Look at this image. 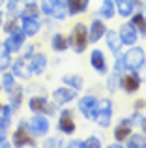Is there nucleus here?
Returning a JSON list of instances; mask_svg holds the SVG:
<instances>
[{
    "mask_svg": "<svg viewBox=\"0 0 146 148\" xmlns=\"http://www.w3.org/2000/svg\"><path fill=\"white\" fill-rule=\"evenodd\" d=\"M70 45L73 47L77 54H81L88 45V30L83 23H77L73 26V32H71V38H70Z\"/></svg>",
    "mask_w": 146,
    "mask_h": 148,
    "instance_id": "1",
    "label": "nucleus"
},
{
    "mask_svg": "<svg viewBox=\"0 0 146 148\" xmlns=\"http://www.w3.org/2000/svg\"><path fill=\"white\" fill-rule=\"evenodd\" d=\"M40 10L47 17L58 19V21L66 19V4H64V0H41Z\"/></svg>",
    "mask_w": 146,
    "mask_h": 148,
    "instance_id": "2",
    "label": "nucleus"
},
{
    "mask_svg": "<svg viewBox=\"0 0 146 148\" xmlns=\"http://www.w3.org/2000/svg\"><path fill=\"white\" fill-rule=\"evenodd\" d=\"M111 118H113V103L109 99H98V109L92 120H96L99 127H109Z\"/></svg>",
    "mask_w": 146,
    "mask_h": 148,
    "instance_id": "3",
    "label": "nucleus"
},
{
    "mask_svg": "<svg viewBox=\"0 0 146 148\" xmlns=\"http://www.w3.org/2000/svg\"><path fill=\"white\" fill-rule=\"evenodd\" d=\"M122 60H124V68L126 69L137 71V69H141L143 64H144V51L141 47H133L131 45V49L122 56Z\"/></svg>",
    "mask_w": 146,
    "mask_h": 148,
    "instance_id": "4",
    "label": "nucleus"
},
{
    "mask_svg": "<svg viewBox=\"0 0 146 148\" xmlns=\"http://www.w3.org/2000/svg\"><path fill=\"white\" fill-rule=\"evenodd\" d=\"M28 131L34 135V137H45V135L49 133V127H51V124H49L47 116L40 114V112H36V114L30 118L28 122Z\"/></svg>",
    "mask_w": 146,
    "mask_h": 148,
    "instance_id": "5",
    "label": "nucleus"
},
{
    "mask_svg": "<svg viewBox=\"0 0 146 148\" xmlns=\"http://www.w3.org/2000/svg\"><path fill=\"white\" fill-rule=\"evenodd\" d=\"M32 51H34V49H28V53H26L25 56L13 62L11 73H13L15 77H21V79H28V77L32 75V69H30V60H32V56H34Z\"/></svg>",
    "mask_w": 146,
    "mask_h": 148,
    "instance_id": "6",
    "label": "nucleus"
},
{
    "mask_svg": "<svg viewBox=\"0 0 146 148\" xmlns=\"http://www.w3.org/2000/svg\"><path fill=\"white\" fill-rule=\"evenodd\" d=\"M25 40H26V34L23 32V28L21 30L15 28L13 32L4 40V49H6L8 53H19L21 47L25 45Z\"/></svg>",
    "mask_w": 146,
    "mask_h": 148,
    "instance_id": "7",
    "label": "nucleus"
},
{
    "mask_svg": "<svg viewBox=\"0 0 146 148\" xmlns=\"http://www.w3.org/2000/svg\"><path fill=\"white\" fill-rule=\"evenodd\" d=\"M11 145L13 146H36V141H34L32 133L28 131L26 124H21V126L15 130L13 139H11Z\"/></svg>",
    "mask_w": 146,
    "mask_h": 148,
    "instance_id": "8",
    "label": "nucleus"
},
{
    "mask_svg": "<svg viewBox=\"0 0 146 148\" xmlns=\"http://www.w3.org/2000/svg\"><path fill=\"white\" fill-rule=\"evenodd\" d=\"M98 109V98L96 96H84L79 99V111L84 118H94V112Z\"/></svg>",
    "mask_w": 146,
    "mask_h": 148,
    "instance_id": "9",
    "label": "nucleus"
},
{
    "mask_svg": "<svg viewBox=\"0 0 146 148\" xmlns=\"http://www.w3.org/2000/svg\"><path fill=\"white\" fill-rule=\"evenodd\" d=\"M58 130H60V133H64V135H71L73 131H75V120H73V112L70 109H64V111L60 112Z\"/></svg>",
    "mask_w": 146,
    "mask_h": 148,
    "instance_id": "10",
    "label": "nucleus"
},
{
    "mask_svg": "<svg viewBox=\"0 0 146 148\" xmlns=\"http://www.w3.org/2000/svg\"><path fill=\"white\" fill-rule=\"evenodd\" d=\"M21 26H23V32H25L28 38H34L41 30L40 19L38 17H30V15H21Z\"/></svg>",
    "mask_w": 146,
    "mask_h": 148,
    "instance_id": "11",
    "label": "nucleus"
},
{
    "mask_svg": "<svg viewBox=\"0 0 146 148\" xmlns=\"http://www.w3.org/2000/svg\"><path fill=\"white\" fill-rule=\"evenodd\" d=\"M120 88H124L128 94L137 92L141 88V77H139V73L131 71V73H128V75L120 77Z\"/></svg>",
    "mask_w": 146,
    "mask_h": 148,
    "instance_id": "12",
    "label": "nucleus"
},
{
    "mask_svg": "<svg viewBox=\"0 0 146 148\" xmlns=\"http://www.w3.org/2000/svg\"><path fill=\"white\" fill-rule=\"evenodd\" d=\"M28 107L32 112H40V114H53V105L41 96H32L28 99Z\"/></svg>",
    "mask_w": 146,
    "mask_h": 148,
    "instance_id": "13",
    "label": "nucleus"
},
{
    "mask_svg": "<svg viewBox=\"0 0 146 148\" xmlns=\"http://www.w3.org/2000/svg\"><path fill=\"white\" fill-rule=\"evenodd\" d=\"M120 40L124 45H135V41L139 40V34H137L135 26L131 25V23H124V25L120 26Z\"/></svg>",
    "mask_w": 146,
    "mask_h": 148,
    "instance_id": "14",
    "label": "nucleus"
},
{
    "mask_svg": "<svg viewBox=\"0 0 146 148\" xmlns=\"http://www.w3.org/2000/svg\"><path fill=\"white\" fill-rule=\"evenodd\" d=\"M131 130H133L131 118H122L120 122H118V126L114 127V139H116L118 143H124L126 139L131 135Z\"/></svg>",
    "mask_w": 146,
    "mask_h": 148,
    "instance_id": "15",
    "label": "nucleus"
},
{
    "mask_svg": "<svg viewBox=\"0 0 146 148\" xmlns=\"http://www.w3.org/2000/svg\"><path fill=\"white\" fill-rule=\"evenodd\" d=\"M105 32H107L105 23H103V21H99V19H92L90 30H88V41H92V43L99 41L103 36H105Z\"/></svg>",
    "mask_w": 146,
    "mask_h": 148,
    "instance_id": "16",
    "label": "nucleus"
},
{
    "mask_svg": "<svg viewBox=\"0 0 146 148\" xmlns=\"http://www.w3.org/2000/svg\"><path fill=\"white\" fill-rule=\"evenodd\" d=\"M90 64L98 73H107V60H105L103 51H99V49L92 51L90 53Z\"/></svg>",
    "mask_w": 146,
    "mask_h": 148,
    "instance_id": "17",
    "label": "nucleus"
},
{
    "mask_svg": "<svg viewBox=\"0 0 146 148\" xmlns=\"http://www.w3.org/2000/svg\"><path fill=\"white\" fill-rule=\"evenodd\" d=\"M105 40H107V47L113 51V54H120L122 51V40H120V34L114 32V30H109V32H105Z\"/></svg>",
    "mask_w": 146,
    "mask_h": 148,
    "instance_id": "18",
    "label": "nucleus"
},
{
    "mask_svg": "<svg viewBox=\"0 0 146 148\" xmlns=\"http://www.w3.org/2000/svg\"><path fill=\"white\" fill-rule=\"evenodd\" d=\"M75 90H71V88H56L55 92H53V98L58 105H64V103H70V101L75 99Z\"/></svg>",
    "mask_w": 146,
    "mask_h": 148,
    "instance_id": "19",
    "label": "nucleus"
},
{
    "mask_svg": "<svg viewBox=\"0 0 146 148\" xmlns=\"http://www.w3.org/2000/svg\"><path fill=\"white\" fill-rule=\"evenodd\" d=\"M30 69L34 75H41L47 69V56L45 54H34L30 60Z\"/></svg>",
    "mask_w": 146,
    "mask_h": 148,
    "instance_id": "20",
    "label": "nucleus"
},
{
    "mask_svg": "<svg viewBox=\"0 0 146 148\" xmlns=\"http://www.w3.org/2000/svg\"><path fill=\"white\" fill-rule=\"evenodd\" d=\"M116 11L122 15V17H131L133 11H135V4L133 0H113Z\"/></svg>",
    "mask_w": 146,
    "mask_h": 148,
    "instance_id": "21",
    "label": "nucleus"
},
{
    "mask_svg": "<svg viewBox=\"0 0 146 148\" xmlns=\"http://www.w3.org/2000/svg\"><path fill=\"white\" fill-rule=\"evenodd\" d=\"M88 2H90V0H66L68 13H70V15L84 13V11H86V8H88Z\"/></svg>",
    "mask_w": 146,
    "mask_h": 148,
    "instance_id": "22",
    "label": "nucleus"
},
{
    "mask_svg": "<svg viewBox=\"0 0 146 148\" xmlns=\"http://www.w3.org/2000/svg\"><path fill=\"white\" fill-rule=\"evenodd\" d=\"M51 47L58 53H64L68 47H70V38H66L64 34H55L51 38Z\"/></svg>",
    "mask_w": 146,
    "mask_h": 148,
    "instance_id": "23",
    "label": "nucleus"
},
{
    "mask_svg": "<svg viewBox=\"0 0 146 148\" xmlns=\"http://www.w3.org/2000/svg\"><path fill=\"white\" fill-rule=\"evenodd\" d=\"M131 25L135 26L137 34H141V36H146V17L143 13H133L131 15Z\"/></svg>",
    "mask_w": 146,
    "mask_h": 148,
    "instance_id": "24",
    "label": "nucleus"
},
{
    "mask_svg": "<svg viewBox=\"0 0 146 148\" xmlns=\"http://www.w3.org/2000/svg\"><path fill=\"white\" fill-rule=\"evenodd\" d=\"M99 15H101L103 19H113L114 15H116V8H114L113 0H103L101 8H99Z\"/></svg>",
    "mask_w": 146,
    "mask_h": 148,
    "instance_id": "25",
    "label": "nucleus"
},
{
    "mask_svg": "<svg viewBox=\"0 0 146 148\" xmlns=\"http://www.w3.org/2000/svg\"><path fill=\"white\" fill-rule=\"evenodd\" d=\"M126 141H128V143H126L128 148H146V137H144V135H139V133L129 135Z\"/></svg>",
    "mask_w": 146,
    "mask_h": 148,
    "instance_id": "26",
    "label": "nucleus"
},
{
    "mask_svg": "<svg viewBox=\"0 0 146 148\" xmlns=\"http://www.w3.org/2000/svg\"><path fill=\"white\" fill-rule=\"evenodd\" d=\"M62 83H66L68 86L73 88V90H81V88H83V77H79V75H64Z\"/></svg>",
    "mask_w": 146,
    "mask_h": 148,
    "instance_id": "27",
    "label": "nucleus"
},
{
    "mask_svg": "<svg viewBox=\"0 0 146 148\" xmlns=\"http://www.w3.org/2000/svg\"><path fill=\"white\" fill-rule=\"evenodd\" d=\"M10 94H11V107H13V111L15 109H19L21 107V101H23V90L21 88H11L10 90Z\"/></svg>",
    "mask_w": 146,
    "mask_h": 148,
    "instance_id": "28",
    "label": "nucleus"
},
{
    "mask_svg": "<svg viewBox=\"0 0 146 148\" xmlns=\"http://www.w3.org/2000/svg\"><path fill=\"white\" fill-rule=\"evenodd\" d=\"M4 75H2V83H0V86H4V90L6 92H10L11 88L15 86V75L13 73H6V71H2Z\"/></svg>",
    "mask_w": 146,
    "mask_h": 148,
    "instance_id": "29",
    "label": "nucleus"
},
{
    "mask_svg": "<svg viewBox=\"0 0 146 148\" xmlns=\"http://www.w3.org/2000/svg\"><path fill=\"white\" fill-rule=\"evenodd\" d=\"M11 66V53H8L6 49L0 53V71H6Z\"/></svg>",
    "mask_w": 146,
    "mask_h": 148,
    "instance_id": "30",
    "label": "nucleus"
},
{
    "mask_svg": "<svg viewBox=\"0 0 146 148\" xmlns=\"http://www.w3.org/2000/svg\"><path fill=\"white\" fill-rule=\"evenodd\" d=\"M21 15H30V17H38V15H40V10H38L36 2H34V4H25V8H23Z\"/></svg>",
    "mask_w": 146,
    "mask_h": 148,
    "instance_id": "31",
    "label": "nucleus"
},
{
    "mask_svg": "<svg viewBox=\"0 0 146 148\" xmlns=\"http://www.w3.org/2000/svg\"><path fill=\"white\" fill-rule=\"evenodd\" d=\"M118 86H120V77H118V73L114 71L113 75L109 77V81H107V88H109V92H116Z\"/></svg>",
    "mask_w": 146,
    "mask_h": 148,
    "instance_id": "32",
    "label": "nucleus"
},
{
    "mask_svg": "<svg viewBox=\"0 0 146 148\" xmlns=\"http://www.w3.org/2000/svg\"><path fill=\"white\" fill-rule=\"evenodd\" d=\"M2 26H4V32H6V34H11V32H13L15 28H19V23L11 19V21H8L6 25H2Z\"/></svg>",
    "mask_w": 146,
    "mask_h": 148,
    "instance_id": "33",
    "label": "nucleus"
},
{
    "mask_svg": "<svg viewBox=\"0 0 146 148\" xmlns=\"http://www.w3.org/2000/svg\"><path fill=\"white\" fill-rule=\"evenodd\" d=\"M131 122H139V126L143 127V130H144V133H146V118H144V116H141L139 112H135V114L131 116Z\"/></svg>",
    "mask_w": 146,
    "mask_h": 148,
    "instance_id": "34",
    "label": "nucleus"
},
{
    "mask_svg": "<svg viewBox=\"0 0 146 148\" xmlns=\"http://www.w3.org/2000/svg\"><path fill=\"white\" fill-rule=\"evenodd\" d=\"M84 146H96V148H99L101 146V141H99L98 137H90V139H86V141H84Z\"/></svg>",
    "mask_w": 146,
    "mask_h": 148,
    "instance_id": "35",
    "label": "nucleus"
},
{
    "mask_svg": "<svg viewBox=\"0 0 146 148\" xmlns=\"http://www.w3.org/2000/svg\"><path fill=\"white\" fill-rule=\"evenodd\" d=\"M116 56H118V54H116ZM124 60H122V56H118L116 58V64H114V71H116V73H122V71H124Z\"/></svg>",
    "mask_w": 146,
    "mask_h": 148,
    "instance_id": "36",
    "label": "nucleus"
},
{
    "mask_svg": "<svg viewBox=\"0 0 146 148\" xmlns=\"http://www.w3.org/2000/svg\"><path fill=\"white\" fill-rule=\"evenodd\" d=\"M45 146H62V141L56 139V137H53V139H49V141L45 143Z\"/></svg>",
    "mask_w": 146,
    "mask_h": 148,
    "instance_id": "37",
    "label": "nucleus"
},
{
    "mask_svg": "<svg viewBox=\"0 0 146 148\" xmlns=\"http://www.w3.org/2000/svg\"><path fill=\"white\" fill-rule=\"evenodd\" d=\"M8 11H10V13H15V11H17V0H8Z\"/></svg>",
    "mask_w": 146,
    "mask_h": 148,
    "instance_id": "38",
    "label": "nucleus"
},
{
    "mask_svg": "<svg viewBox=\"0 0 146 148\" xmlns=\"http://www.w3.org/2000/svg\"><path fill=\"white\" fill-rule=\"evenodd\" d=\"M68 146H70V148H77V146H79V148H86V146H84V141H71Z\"/></svg>",
    "mask_w": 146,
    "mask_h": 148,
    "instance_id": "39",
    "label": "nucleus"
},
{
    "mask_svg": "<svg viewBox=\"0 0 146 148\" xmlns=\"http://www.w3.org/2000/svg\"><path fill=\"white\" fill-rule=\"evenodd\" d=\"M146 107V101L144 99H137L135 101V109H137V111H141V109H144Z\"/></svg>",
    "mask_w": 146,
    "mask_h": 148,
    "instance_id": "40",
    "label": "nucleus"
},
{
    "mask_svg": "<svg viewBox=\"0 0 146 148\" xmlns=\"http://www.w3.org/2000/svg\"><path fill=\"white\" fill-rule=\"evenodd\" d=\"M10 146V143L6 141V135H4V137H0V148H8Z\"/></svg>",
    "mask_w": 146,
    "mask_h": 148,
    "instance_id": "41",
    "label": "nucleus"
},
{
    "mask_svg": "<svg viewBox=\"0 0 146 148\" xmlns=\"http://www.w3.org/2000/svg\"><path fill=\"white\" fill-rule=\"evenodd\" d=\"M19 2H21L23 6H25V4H34V2H36V0H19Z\"/></svg>",
    "mask_w": 146,
    "mask_h": 148,
    "instance_id": "42",
    "label": "nucleus"
},
{
    "mask_svg": "<svg viewBox=\"0 0 146 148\" xmlns=\"http://www.w3.org/2000/svg\"><path fill=\"white\" fill-rule=\"evenodd\" d=\"M2 23H4V21H2V11H0V26H2Z\"/></svg>",
    "mask_w": 146,
    "mask_h": 148,
    "instance_id": "43",
    "label": "nucleus"
},
{
    "mask_svg": "<svg viewBox=\"0 0 146 148\" xmlns=\"http://www.w3.org/2000/svg\"><path fill=\"white\" fill-rule=\"evenodd\" d=\"M0 4H4V0H0Z\"/></svg>",
    "mask_w": 146,
    "mask_h": 148,
    "instance_id": "44",
    "label": "nucleus"
},
{
    "mask_svg": "<svg viewBox=\"0 0 146 148\" xmlns=\"http://www.w3.org/2000/svg\"><path fill=\"white\" fill-rule=\"evenodd\" d=\"M0 88H2V86H0Z\"/></svg>",
    "mask_w": 146,
    "mask_h": 148,
    "instance_id": "45",
    "label": "nucleus"
}]
</instances>
